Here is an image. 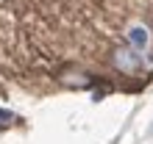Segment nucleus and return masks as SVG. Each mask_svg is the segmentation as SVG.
<instances>
[{"label": "nucleus", "instance_id": "obj_1", "mask_svg": "<svg viewBox=\"0 0 153 144\" xmlns=\"http://www.w3.org/2000/svg\"><path fill=\"white\" fill-rule=\"evenodd\" d=\"M114 67L123 72H137L139 67V56H134V50H114Z\"/></svg>", "mask_w": 153, "mask_h": 144}, {"label": "nucleus", "instance_id": "obj_2", "mask_svg": "<svg viewBox=\"0 0 153 144\" xmlns=\"http://www.w3.org/2000/svg\"><path fill=\"white\" fill-rule=\"evenodd\" d=\"M128 42H131V47H134V50H145L148 44H150V33H148V28H142V25H134V28L128 31Z\"/></svg>", "mask_w": 153, "mask_h": 144}]
</instances>
